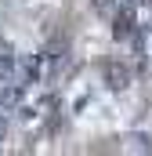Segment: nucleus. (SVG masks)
I'll list each match as a JSON object with an SVG mask.
<instances>
[{
    "label": "nucleus",
    "mask_w": 152,
    "mask_h": 156,
    "mask_svg": "<svg viewBox=\"0 0 152 156\" xmlns=\"http://www.w3.org/2000/svg\"><path fill=\"white\" fill-rule=\"evenodd\" d=\"M40 73H43V58H40V55H26L22 66H18V73H15V80L26 83V87H33L40 80Z\"/></svg>",
    "instance_id": "obj_1"
},
{
    "label": "nucleus",
    "mask_w": 152,
    "mask_h": 156,
    "mask_svg": "<svg viewBox=\"0 0 152 156\" xmlns=\"http://www.w3.org/2000/svg\"><path fill=\"white\" fill-rule=\"evenodd\" d=\"M105 80H109L112 87H127V83H130V73H127L119 62H109V66H105Z\"/></svg>",
    "instance_id": "obj_2"
},
{
    "label": "nucleus",
    "mask_w": 152,
    "mask_h": 156,
    "mask_svg": "<svg viewBox=\"0 0 152 156\" xmlns=\"http://www.w3.org/2000/svg\"><path fill=\"white\" fill-rule=\"evenodd\" d=\"M11 76H15V58L7 51H0V83H7Z\"/></svg>",
    "instance_id": "obj_3"
},
{
    "label": "nucleus",
    "mask_w": 152,
    "mask_h": 156,
    "mask_svg": "<svg viewBox=\"0 0 152 156\" xmlns=\"http://www.w3.org/2000/svg\"><path fill=\"white\" fill-rule=\"evenodd\" d=\"M119 4H123V0H94V11H98L102 18H109V15H112Z\"/></svg>",
    "instance_id": "obj_4"
},
{
    "label": "nucleus",
    "mask_w": 152,
    "mask_h": 156,
    "mask_svg": "<svg viewBox=\"0 0 152 156\" xmlns=\"http://www.w3.org/2000/svg\"><path fill=\"white\" fill-rule=\"evenodd\" d=\"M4 134H7V120L0 116V142H4Z\"/></svg>",
    "instance_id": "obj_5"
}]
</instances>
